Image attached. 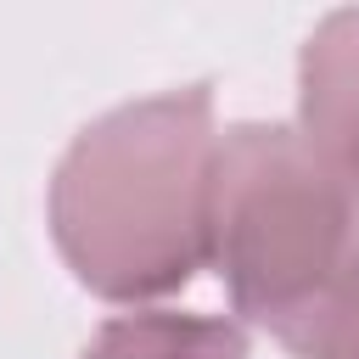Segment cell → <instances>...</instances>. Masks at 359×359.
Segmentation results:
<instances>
[{
    "mask_svg": "<svg viewBox=\"0 0 359 359\" xmlns=\"http://www.w3.org/2000/svg\"><path fill=\"white\" fill-rule=\"evenodd\" d=\"M208 269L292 359H359V180L297 123H230Z\"/></svg>",
    "mask_w": 359,
    "mask_h": 359,
    "instance_id": "1",
    "label": "cell"
},
{
    "mask_svg": "<svg viewBox=\"0 0 359 359\" xmlns=\"http://www.w3.org/2000/svg\"><path fill=\"white\" fill-rule=\"evenodd\" d=\"M219 123L213 90L180 84L84 123L50 174V241L107 303H157L208 269Z\"/></svg>",
    "mask_w": 359,
    "mask_h": 359,
    "instance_id": "2",
    "label": "cell"
},
{
    "mask_svg": "<svg viewBox=\"0 0 359 359\" xmlns=\"http://www.w3.org/2000/svg\"><path fill=\"white\" fill-rule=\"evenodd\" d=\"M79 359H247V331L224 314L129 309L112 314Z\"/></svg>",
    "mask_w": 359,
    "mask_h": 359,
    "instance_id": "4",
    "label": "cell"
},
{
    "mask_svg": "<svg viewBox=\"0 0 359 359\" xmlns=\"http://www.w3.org/2000/svg\"><path fill=\"white\" fill-rule=\"evenodd\" d=\"M297 129L359 180V6L331 11L297 56Z\"/></svg>",
    "mask_w": 359,
    "mask_h": 359,
    "instance_id": "3",
    "label": "cell"
}]
</instances>
